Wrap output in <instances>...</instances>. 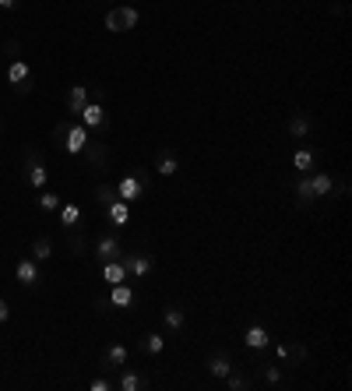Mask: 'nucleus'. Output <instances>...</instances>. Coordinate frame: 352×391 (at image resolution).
<instances>
[{
  "instance_id": "f257e3e1",
  "label": "nucleus",
  "mask_w": 352,
  "mask_h": 391,
  "mask_svg": "<svg viewBox=\"0 0 352 391\" xmlns=\"http://www.w3.org/2000/svg\"><path fill=\"white\" fill-rule=\"evenodd\" d=\"M53 141H57L67 155H85L92 134H89V127H85L82 120H60L57 131H53Z\"/></svg>"
},
{
  "instance_id": "f03ea898",
  "label": "nucleus",
  "mask_w": 352,
  "mask_h": 391,
  "mask_svg": "<svg viewBox=\"0 0 352 391\" xmlns=\"http://www.w3.org/2000/svg\"><path fill=\"white\" fill-rule=\"evenodd\" d=\"M4 78H8V85H11V92L15 96H29L32 89H36V75H32V64L25 60V57H11V64H8V71H4Z\"/></svg>"
},
{
  "instance_id": "7ed1b4c3",
  "label": "nucleus",
  "mask_w": 352,
  "mask_h": 391,
  "mask_svg": "<svg viewBox=\"0 0 352 391\" xmlns=\"http://www.w3.org/2000/svg\"><path fill=\"white\" fill-rule=\"evenodd\" d=\"M117 198L127 201V205H138L145 194H148V169H134V173H124L117 184H113Z\"/></svg>"
},
{
  "instance_id": "20e7f679",
  "label": "nucleus",
  "mask_w": 352,
  "mask_h": 391,
  "mask_svg": "<svg viewBox=\"0 0 352 391\" xmlns=\"http://www.w3.org/2000/svg\"><path fill=\"white\" fill-rule=\"evenodd\" d=\"M78 120L89 127V134H106V127H110V113H106V103L92 92V99L85 103V110L78 113Z\"/></svg>"
},
{
  "instance_id": "39448f33",
  "label": "nucleus",
  "mask_w": 352,
  "mask_h": 391,
  "mask_svg": "<svg viewBox=\"0 0 352 391\" xmlns=\"http://www.w3.org/2000/svg\"><path fill=\"white\" fill-rule=\"evenodd\" d=\"M22 180L32 187V191H46L50 187V166L43 162L39 152H29L25 162H22Z\"/></svg>"
},
{
  "instance_id": "423d86ee",
  "label": "nucleus",
  "mask_w": 352,
  "mask_h": 391,
  "mask_svg": "<svg viewBox=\"0 0 352 391\" xmlns=\"http://www.w3.org/2000/svg\"><path fill=\"white\" fill-rule=\"evenodd\" d=\"M124 264H127V275L131 278H148L152 271H155V257L148 254V250H124Z\"/></svg>"
},
{
  "instance_id": "0eeeda50",
  "label": "nucleus",
  "mask_w": 352,
  "mask_h": 391,
  "mask_svg": "<svg viewBox=\"0 0 352 391\" xmlns=\"http://www.w3.org/2000/svg\"><path fill=\"white\" fill-rule=\"evenodd\" d=\"M15 278H18L25 289H36V286L43 282V264L29 254V257H22V261L15 264Z\"/></svg>"
},
{
  "instance_id": "6e6552de",
  "label": "nucleus",
  "mask_w": 352,
  "mask_h": 391,
  "mask_svg": "<svg viewBox=\"0 0 352 391\" xmlns=\"http://www.w3.org/2000/svg\"><path fill=\"white\" fill-rule=\"evenodd\" d=\"M96 261L103 264V261H117V257H124V243H120V236L117 233H106V236H99L96 240Z\"/></svg>"
},
{
  "instance_id": "1a4fd4ad",
  "label": "nucleus",
  "mask_w": 352,
  "mask_h": 391,
  "mask_svg": "<svg viewBox=\"0 0 352 391\" xmlns=\"http://www.w3.org/2000/svg\"><path fill=\"white\" fill-rule=\"evenodd\" d=\"M106 303H110V310H127V307H134V303H138V296H134V286H131V278H127V282H117V286H110V296H106Z\"/></svg>"
},
{
  "instance_id": "9d476101",
  "label": "nucleus",
  "mask_w": 352,
  "mask_h": 391,
  "mask_svg": "<svg viewBox=\"0 0 352 391\" xmlns=\"http://www.w3.org/2000/svg\"><path fill=\"white\" fill-rule=\"evenodd\" d=\"M103 215H106V219H110V226H117V229L131 226V205H127V201H120L117 194L103 205Z\"/></svg>"
},
{
  "instance_id": "9b49d317",
  "label": "nucleus",
  "mask_w": 352,
  "mask_h": 391,
  "mask_svg": "<svg viewBox=\"0 0 352 391\" xmlns=\"http://www.w3.org/2000/svg\"><path fill=\"white\" fill-rule=\"evenodd\" d=\"M131 363V349L124 345V342H110L106 349H103V370H120V366H127Z\"/></svg>"
},
{
  "instance_id": "f8f14e48",
  "label": "nucleus",
  "mask_w": 352,
  "mask_h": 391,
  "mask_svg": "<svg viewBox=\"0 0 352 391\" xmlns=\"http://www.w3.org/2000/svg\"><path fill=\"white\" fill-rule=\"evenodd\" d=\"M306 180H310V194H313V201L331 198V191H334V177H331V173H324V169H310Z\"/></svg>"
},
{
  "instance_id": "ddd939ff",
  "label": "nucleus",
  "mask_w": 352,
  "mask_h": 391,
  "mask_svg": "<svg viewBox=\"0 0 352 391\" xmlns=\"http://www.w3.org/2000/svg\"><path fill=\"white\" fill-rule=\"evenodd\" d=\"M57 219H60V226H64L67 233H74V229L82 226L85 212H82V205H78V201H60V208H57Z\"/></svg>"
},
{
  "instance_id": "4468645a",
  "label": "nucleus",
  "mask_w": 352,
  "mask_h": 391,
  "mask_svg": "<svg viewBox=\"0 0 352 391\" xmlns=\"http://www.w3.org/2000/svg\"><path fill=\"white\" fill-rule=\"evenodd\" d=\"M243 342H247V349H254V352H261V349H271V331H268L264 324H247V331H243Z\"/></svg>"
},
{
  "instance_id": "2eb2a0df",
  "label": "nucleus",
  "mask_w": 352,
  "mask_h": 391,
  "mask_svg": "<svg viewBox=\"0 0 352 391\" xmlns=\"http://www.w3.org/2000/svg\"><path fill=\"white\" fill-rule=\"evenodd\" d=\"M99 275H103L106 286H117V282H127V278H131L124 257H117V261H103V264H99Z\"/></svg>"
},
{
  "instance_id": "dca6fc26",
  "label": "nucleus",
  "mask_w": 352,
  "mask_h": 391,
  "mask_svg": "<svg viewBox=\"0 0 352 391\" xmlns=\"http://www.w3.org/2000/svg\"><path fill=\"white\" fill-rule=\"evenodd\" d=\"M155 173L159 177H176L180 173V159H176L173 148H159L155 152Z\"/></svg>"
},
{
  "instance_id": "f3484780",
  "label": "nucleus",
  "mask_w": 352,
  "mask_h": 391,
  "mask_svg": "<svg viewBox=\"0 0 352 391\" xmlns=\"http://www.w3.org/2000/svg\"><path fill=\"white\" fill-rule=\"evenodd\" d=\"M89 99H92V85H71V92H67V113L78 117Z\"/></svg>"
},
{
  "instance_id": "a211bd4d",
  "label": "nucleus",
  "mask_w": 352,
  "mask_h": 391,
  "mask_svg": "<svg viewBox=\"0 0 352 391\" xmlns=\"http://www.w3.org/2000/svg\"><path fill=\"white\" fill-rule=\"evenodd\" d=\"M292 169H296V173H310V169H317V152L306 148V145H299V148L292 152Z\"/></svg>"
},
{
  "instance_id": "6ab92c4d",
  "label": "nucleus",
  "mask_w": 352,
  "mask_h": 391,
  "mask_svg": "<svg viewBox=\"0 0 352 391\" xmlns=\"http://www.w3.org/2000/svg\"><path fill=\"white\" fill-rule=\"evenodd\" d=\"M162 321H166L169 331H183V324H187V310H183L180 303H166V307H162Z\"/></svg>"
},
{
  "instance_id": "aec40b11",
  "label": "nucleus",
  "mask_w": 352,
  "mask_h": 391,
  "mask_svg": "<svg viewBox=\"0 0 352 391\" xmlns=\"http://www.w3.org/2000/svg\"><path fill=\"white\" fill-rule=\"evenodd\" d=\"M117 373H120V380H117L120 391H141V387H148V380H145L138 370H131V366H120Z\"/></svg>"
},
{
  "instance_id": "412c9836",
  "label": "nucleus",
  "mask_w": 352,
  "mask_h": 391,
  "mask_svg": "<svg viewBox=\"0 0 352 391\" xmlns=\"http://www.w3.org/2000/svg\"><path fill=\"white\" fill-rule=\"evenodd\" d=\"M204 366H208V373H211V377H219V380H226V377H229V370H233V359H229L226 352H211Z\"/></svg>"
},
{
  "instance_id": "4be33fe9",
  "label": "nucleus",
  "mask_w": 352,
  "mask_h": 391,
  "mask_svg": "<svg viewBox=\"0 0 352 391\" xmlns=\"http://www.w3.org/2000/svg\"><path fill=\"white\" fill-rule=\"evenodd\" d=\"M310 131H313V117H310V113H292V117H289V134H292L296 141L306 138Z\"/></svg>"
},
{
  "instance_id": "5701e85b",
  "label": "nucleus",
  "mask_w": 352,
  "mask_h": 391,
  "mask_svg": "<svg viewBox=\"0 0 352 391\" xmlns=\"http://www.w3.org/2000/svg\"><path fill=\"white\" fill-rule=\"evenodd\" d=\"M271 349H275V359L285 363V359H306V345H285V342H275L271 338Z\"/></svg>"
},
{
  "instance_id": "b1692460",
  "label": "nucleus",
  "mask_w": 352,
  "mask_h": 391,
  "mask_svg": "<svg viewBox=\"0 0 352 391\" xmlns=\"http://www.w3.org/2000/svg\"><path fill=\"white\" fill-rule=\"evenodd\" d=\"M117 11H120V25H124V32H134V29L141 25V11H138V4H120Z\"/></svg>"
},
{
  "instance_id": "393cba45",
  "label": "nucleus",
  "mask_w": 352,
  "mask_h": 391,
  "mask_svg": "<svg viewBox=\"0 0 352 391\" xmlns=\"http://www.w3.org/2000/svg\"><path fill=\"white\" fill-rule=\"evenodd\" d=\"M141 352H148V356H162V349H166V338H162V331H148V335H141Z\"/></svg>"
},
{
  "instance_id": "a878e982",
  "label": "nucleus",
  "mask_w": 352,
  "mask_h": 391,
  "mask_svg": "<svg viewBox=\"0 0 352 391\" xmlns=\"http://www.w3.org/2000/svg\"><path fill=\"white\" fill-rule=\"evenodd\" d=\"M32 257H36L39 264L53 261V240H50V236H36V243H32Z\"/></svg>"
},
{
  "instance_id": "bb28decb",
  "label": "nucleus",
  "mask_w": 352,
  "mask_h": 391,
  "mask_svg": "<svg viewBox=\"0 0 352 391\" xmlns=\"http://www.w3.org/2000/svg\"><path fill=\"white\" fill-rule=\"evenodd\" d=\"M250 384H254V380H250V373H247V370H236V366H233V370H229V377H226V387H229V391H247Z\"/></svg>"
},
{
  "instance_id": "cd10ccee",
  "label": "nucleus",
  "mask_w": 352,
  "mask_h": 391,
  "mask_svg": "<svg viewBox=\"0 0 352 391\" xmlns=\"http://www.w3.org/2000/svg\"><path fill=\"white\" fill-rule=\"evenodd\" d=\"M60 201H64V198H60L57 191H39V198H36V205H39L43 212H57Z\"/></svg>"
},
{
  "instance_id": "c85d7f7f",
  "label": "nucleus",
  "mask_w": 352,
  "mask_h": 391,
  "mask_svg": "<svg viewBox=\"0 0 352 391\" xmlns=\"http://www.w3.org/2000/svg\"><path fill=\"white\" fill-rule=\"evenodd\" d=\"M103 25H106V32H110V36H124V25H120V11H117V8H106Z\"/></svg>"
},
{
  "instance_id": "c756f323",
  "label": "nucleus",
  "mask_w": 352,
  "mask_h": 391,
  "mask_svg": "<svg viewBox=\"0 0 352 391\" xmlns=\"http://www.w3.org/2000/svg\"><path fill=\"white\" fill-rule=\"evenodd\" d=\"M296 201H299V205H313V194H310V180H306V173H299V177H296Z\"/></svg>"
},
{
  "instance_id": "7c9ffc66",
  "label": "nucleus",
  "mask_w": 352,
  "mask_h": 391,
  "mask_svg": "<svg viewBox=\"0 0 352 391\" xmlns=\"http://www.w3.org/2000/svg\"><path fill=\"white\" fill-rule=\"evenodd\" d=\"M261 377H264L268 384H282V366L268 363V366H261Z\"/></svg>"
},
{
  "instance_id": "2f4dec72",
  "label": "nucleus",
  "mask_w": 352,
  "mask_h": 391,
  "mask_svg": "<svg viewBox=\"0 0 352 391\" xmlns=\"http://www.w3.org/2000/svg\"><path fill=\"white\" fill-rule=\"evenodd\" d=\"M110 387H113L110 377H96V380H89V391H110Z\"/></svg>"
},
{
  "instance_id": "473e14b6",
  "label": "nucleus",
  "mask_w": 352,
  "mask_h": 391,
  "mask_svg": "<svg viewBox=\"0 0 352 391\" xmlns=\"http://www.w3.org/2000/svg\"><path fill=\"white\" fill-rule=\"evenodd\" d=\"M0 11H11V15H18V11H22V0H0Z\"/></svg>"
},
{
  "instance_id": "72a5a7b5",
  "label": "nucleus",
  "mask_w": 352,
  "mask_h": 391,
  "mask_svg": "<svg viewBox=\"0 0 352 391\" xmlns=\"http://www.w3.org/2000/svg\"><path fill=\"white\" fill-rule=\"evenodd\" d=\"M8 317H11V307H8V300H4V296H0V324H4Z\"/></svg>"
},
{
  "instance_id": "f704fd0d",
  "label": "nucleus",
  "mask_w": 352,
  "mask_h": 391,
  "mask_svg": "<svg viewBox=\"0 0 352 391\" xmlns=\"http://www.w3.org/2000/svg\"><path fill=\"white\" fill-rule=\"evenodd\" d=\"M0 127H4V113H0Z\"/></svg>"
},
{
  "instance_id": "c9c22d12",
  "label": "nucleus",
  "mask_w": 352,
  "mask_h": 391,
  "mask_svg": "<svg viewBox=\"0 0 352 391\" xmlns=\"http://www.w3.org/2000/svg\"><path fill=\"white\" fill-rule=\"evenodd\" d=\"M127 4H138V0H127Z\"/></svg>"
}]
</instances>
